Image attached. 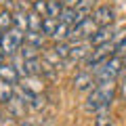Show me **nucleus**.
I'll use <instances>...</instances> for the list:
<instances>
[{"mask_svg":"<svg viewBox=\"0 0 126 126\" xmlns=\"http://www.w3.org/2000/svg\"><path fill=\"white\" fill-rule=\"evenodd\" d=\"M97 0H80L76 6V15H78V23L84 21V19H88L90 15H93V9H97ZM76 23V25H78Z\"/></svg>","mask_w":126,"mask_h":126,"instance_id":"obj_12","label":"nucleus"},{"mask_svg":"<svg viewBox=\"0 0 126 126\" xmlns=\"http://www.w3.org/2000/svg\"><path fill=\"white\" fill-rule=\"evenodd\" d=\"M19 126H36V124H34V122H30V120L25 118V120H21V122H19Z\"/></svg>","mask_w":126,"mask_h":126,"instance_id":"obj_31","label":"nucleus"},{"mask_svg":"<svg viewBox=\"0 0 126 126\" xmlns=\"http://www.w3.org/2000/svg\"><path fill=\"white\" fill-rule=\"evenodd\" d=\"M69 30H72V25H67V23H61V21H59L57 32L53 34V40H55V42H67V40H69Z\"/></svg>","mask_w":126,"mask_h":126,"instance_id":"obj_21","label":"nucleus"},{"mask_svg":"<svg viewBox=\"0 0 126 126\" xmlns=\"http://www.w3.org/2000/svg\"><path fill=\"white\" fill-rule=\"evenodd\" d=\"M72 86H74V90H78V93H90V90L97 86L94 74L88 72V69H80V72L72 78Z\"/></svg>","mask_w":126,"mask_h":126,"instance_id":"obj_7","label":"nucleus"},{"mask_svg":"<svg viewBox=\"0 0 126 126\" xmlns=\"http://www.w3.org/2000/svg\"><path fill=\"white\" fill-rule=\"evenodd\" d=\"M2 59H4V53H2V48H0V63H4Z\"/></svg>","mask_w":126,"mask_h":126,"instance_id":"obj_32","label":"nucleus"},{"mask_svg":"<svg viewBox=\"0 0 126 126\" xmlns=\"http://www.w3.org/2000/svg\"><path fill=\"white\" fill-rule=\"evenodd\" d=\"M69 50H72V42H55V46H53V53L57 55V57H61L63 61H67L69 59Z\"/></svg>","mask_w":126,"mask_h":126,"instance_id":"obj_19","label":"nucleus"},{"mask_svg":"<svg viewBox=\"0 0 126 126\" xmlns=\"http://www.w3.org/2000/svg\"><path fill=\"white\" fill-rule=\"evenodd\" d=\"M46 34L44 32H30L27 30L25 32V44H32V46H36V48H40V50H44V44H46Z\"/></svg>","mask_w":126,"mask_h":126,"instance_id":"obj_13","label":"nucleus"},{"mask_svg":"<svg viewBox=\"0 0 126 126\" xmlns=\"http://www.w3.org/2000/svg\"><path fill=\"white\" fill-rule=\"evenodd\" d=\"M90 17L97 21V25H99V27L111 25V23H113V9L109 4H101V6H97V9L93 11Z\"/></svg>","mask_w":126,"mask_h":126,"instance_id":"obj_9","label":"nucleus"},{"mask_svg":"<svg viewBox=\"0 0 126 126\" xmlns=\"http://www.w3.org/2000/svg\"><path fill=\"white\" fill-rule=\"evenodd\" d=\"M120 78H126V65H124V69H122V76Z\"/></svg>","mask_w":126,"mask_h":126,"instance_id":"obj_33","label":"nucleus"},{"mask_svg":"<svg viewBox=\"0 0 126 126\" xmlns=\"http://www.w3.org/2000/svg\"><path fill=\"white\" fill-rule=\"evenodd\" d=\"M94 46L90 44V40H82V42H72V50H69V59L65 63H80L84 61L86 57L90 55V50H93Z\"/></svg>","mask_w":126,"mask_h":126,"instance_id":"obj_8","label":"nucleus"},{"mask_svg":"<svg viewBox=\"0 0 126 126\" xmlns=\"http://www.w3.org/2000/svg\"><path fill=\"white\" fill-rule=\"evenodd\" d=\"M113 38H116L113 27L111 25H105V27H99V30L93 34L90 44H93V46H101V44H107V42H113Z\"/></svg>","mask_w":126,"mask_h":126,"instance_id":"obj_11","label":"nucleus"},{"mask_svg":"<svg viewBox=\"0 0 126 126\" xmlns=\"http://www.w3.org/2000/svg\"><path fill=\"white\" fill-rule=\"evenodd\" d=\"M42 25H44V17L38 15L36 11L32 9L27 13V30L30 32H42Z\"/></svg>","mask_w":126,"mask_h":126,"instance_id":"obj_14","label":"nucleus"},{"mask_svg":"<svg viewBox=\"0 0 126 126\" xmlns=\"http://www.w3.org/2000/svg\"><path fill=\"white\" fill-rule=\"evenodd\" d=\"M27 103H30V109H34V111H40V109H44V105H46V97H44L42 93L30 94V97H27Z\"/></svg>","mask_w":126,"mask_h":126,"instance_id":"obj_18","label":"nucleus"},{"mask_svg":"<svg viewBox=\"0 0 126 126\" xmlns=\"http://www.w3.org/2000/svg\"><path fill=\"white\" fill-rule=\"evenodd\" d=\"M2 36H4V32L0 30V44H2Z\"/></svg>","mask_w":126,"mask_h":126,"instance_id":"obj_34","label":"nucleus"},{"mask_svg":"<svg viewBox=\"0 0 126 126\" xmlns=\"http://www.w3.org/2000/svg\"><path fill=\"white\" fill-rule=\"evenodd\" d=\"M0 80L9 82V84H19L21 82V72L17 69V65L13 63H0Z\"/></svg>","mask_w":126,"mask_h":126,"instance_id":"obj_10","label":"nucleus"},{"mask_svg":"<svg viewBox=\"0 0 126 126\" xmlns=\"http://www.w3.org/2000/svg\"><path fill=\"white\" fill-rule=\"evenodd\" d=\"M61 23H67V25H76L78 23V15H76V9H63L61 17H59Z\"/></svg>","mask_w":126,"mask_h":126,"instance_id":"obj_23","label":"nucleus"},{"mask_svg":"<svg viewBox=\"0 0 126 126\" xmlns=\"http://www.w3.org/2000/svg\"><path fill=\"white\" fill-rule=\"evenodd\" d=\"M93 126H113V116L109 111V107L94 113V124Z\"/></svg>","mask_w":126,"mask_h":126,"instance_id":"obj_15","label":"nucleus"},{"mask_svg":"<svg viewBox=\"0 0 126 126\" xmlns=\"http://www.w3.org/2000/svg\"><path fill=\"white\" fill-rule=\"evenodd\" d=\"M116 55H120V57H126V38H122V40L116 44Z\"/></svg>","mask_w":126,"mask_h":126,"instance_id":"obj_28","label":"nucleus"},{"mask_svg":"<svg viewBox=\"0 0 126 126\" xmlns=\"http://www.w3.org/2000/svg\"><path fill=\"white\" fill-rule=\"evenodd\" d=\"M99 30V25H97V21H94L93 17L84 19V21H80L78 25H72V30H69V42H82V40H90L93 38V34Z\"/></svg>","mask_w":126,"mask_h":126,"instance_id":"obj_5","label":"nucleus"},{"mask_svg":"<svg viewBox=\"0 0 126 126\" xmlns=\"http://www.w3.org/2000/svg\"><path fill=\"white\" fill-rule=\"evenodd\" d=\"M113 55H116V42H107V44L94 46V48L90 50V55L82 63H84V67L88 69V72H93V69L99 67L101 63H105L107 59H111Z\"/></svg>","mask_w":126,"mask_h":126,"instance_id":"obj_3","label":"nucleus"},{"mask_svg":"<svg viewBox=\"0 0 126 126\" xmlns=\"http://www.w3.org/2000/svg\"><path fill=\"white\" fill-rule=\"evenodd\" d=\"M124 65L126 63H124V59H122L120 55H113L111 59H107L105 63H101L97 69H93L97 84H101V82H116L118 78L122 76Z\"/></svg>","mask_w":126,"mask_h":126,"instance_id":"obj_2","label":"nucleus"},{"mask_svg":"<svg viewBox=\"0 0 126 126\" xmlns=\"http://www.w3.org/2000/svg\"><path fill=\"white\" fill-rule=\"evenodd\" d=\"M13 27H15V13L2 9V11H0V30L9 32V30H13Z\"/></svg>","mask_w":126,"mask_h":126,"instance_id":"obj_16","label":"nucleus"},{"mask_svg":"<svg viewBox=\"0 0 126 126\" xmlns=\"http://www.w3.org/2000/svg\"><path fill=\"white\" fill-rule=\"evenodd\" d=\"M32 9L36 11L38 15H42V17H46V13H48V6H46V0H34V2H32Z\"/></svg>","mask_w":126,"mask_h":126,"instance_id":"obj_26","label":"nucleus"},{"mask_svg":"<svg viewBox=\"0 0 126 126\" xmlns=\"http://www.w3.org/2000/svg\"><path fill=\"white\" fill-rule=\"evenodd\" d=\"M118 97V84L116 82H101L88 93L84 101V111L86 113H97L101 109L111 107L113 99Z\"/></svg>","mask_w":126,"mask_h":126,"instance_id":"obj_1","label":"nucleus"},{"mask_svg":"<svg viewBox=\"0 0 126 126\" xmlns=\"http://www.w3.org/2000/svg\"><path fill=\"white\" fill-rule=\"evenodd\" d=\"M59 27V19H53V17H44V25H42V32H44L48 38H53V34L57 32Z\"/></svg>","mask_w":126,"mask_h":126,"instance_id":"obj_24","label":"nucleus"},{"mask_svg":"<svg viewBox=\"0 0 126 126\" xmlns=\"http://www.w3.org/2000/svg\"><path fill=\"white\" fill-rule=\"evenodd\" d=\"M15 97V90H13V84L0 80V105H6L11 99Z\"/></svg>","mask_w":126,"mask_h":126,"instance_id":"obj_17","label":"nucleus"},{"mask_svg":"<svg viewBox=\"0 0 126 126\" xmlns=\"http://www.w3.org/2000/svg\"><path fill=\"white\" fill-rule=\"evenodd\" d=\"M118 99L126 101V78H122L120 84H118Z\"/></svg>","mask_w":126,"mask_h":126,"instance_id":"obj_27","label":"nucleus"},{"mask_svg":"<svg viewBox=\"0 0 126 126\" xmlns=\"http://www.w3.org/2000/svg\"><path fill=\"white\" fill-rule=\"evenodd\" d=\"M19 53H21V59H38L40 57V48H36V46H32V44H25V42H23Z\"/></svg>","mask_w":126,"mask_h":126,"instance_id":"obj_22","label":"nucleus"},{"mask_svg":"<svg viewBox=\"0 0 126 126\" xmlns=\"http://www.w3.org/2000/svg\"><path fill=\"white\" fill-rule=\"evenodd\" d=\"M46 6H48V13H46V17H53V19H59L63 13V2L61 0H46Z\"/></svg>","mask_w":126,"mask_h":126,"instance_id":"obj_20","label":"nucleus"},{"mask_svg":"<svg viewBox=\"0 0 126 126\" xmlns=\"http://www.w3.org/2000/svg\"><path fill=\"white\" fill-rule=\"evenodd\" d=\"M15 27L21 32H27V13L25 11H15Z\"/></svg>","mask_w":126,"mask_h":126,"instance_id":"obj_25","label":"nucleus"},{"mask_svg":"<svg viewBox=\"0 0 126 126\" xmlns=\"http://www.w3.org/2000/svg\"><path fill=\"white\" fill-rule=\"evenodd\" d=\"M61 2H63V6H65V9H76L80 0H61Z\"/></svg>","mask_w":126,"mask_h":126,"instance_id":"obj_30","label":"nucleus"},{"mask_svg":"<svg viewBox=\"0 0 126 126\" xmlns=\"http://www.w3.org/2000/svg\"><path fill=\"white\" fill-rule=\"evenodd\" d=\"M2 6H4L6 11H11V13H15V6H17V2H15V0H2Z\"/></svg>","mask_w":126,"mask_h":126,"instance_id":"obj_29","label":"nucleus"},{"mask_svg":"<svg viewBox=\"0 0 126 126\" xmlns=\"http://www.w3.org/2000/svg\"><path fill=\"white\" fill-rule=\"evenodd\" d=\"M23 40H25V34H23L21 30H17V27L4 32V36H2V44H0L4 57H13V55H17L19 50H21V46H23Z\"/></svg>","mask_w":126,"mask_h":126,"instance_id":"obj_4","label":"nucleus"},{"mask_svg":"<svg viewBox=\"0 0 126 126\" xmlns=\"http://www.w3.org/2000/svg\"><path fill=\"white\" fill-rule=\"evenodd\" d=\"M27 109H30V103H27V97L19 90L15 93V97L6 103V113H11L17 120H25L27 118Z\"/></svg>","mask_w":126,"mask_h":126,"instance_id":"obj_6","label":"nucleus"}]
</instances>
